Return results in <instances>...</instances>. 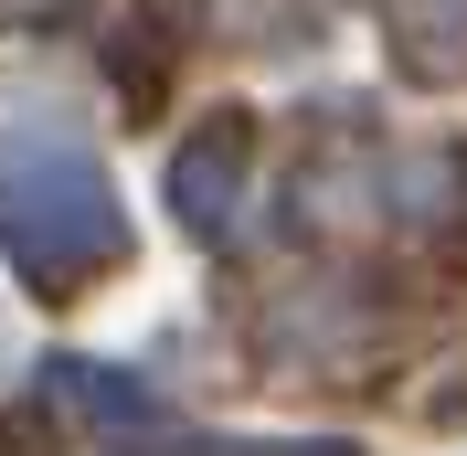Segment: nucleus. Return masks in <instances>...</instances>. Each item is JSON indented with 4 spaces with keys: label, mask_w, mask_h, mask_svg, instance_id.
<instances>
[{
    "label": "nucleus",
    "mask_w": 467,
    "mask_h": 456,
    "mask_svg": "<svg viewBox=\"0 0 467 456\" xmlns=\"http://www.w3.org/2000/svg\"><path fill=\"white\" fill-rule=\"evenodd\" d=\"M0 255L43 297L107 276L128 255V212H117V181L86 128H64V117L0 128Z\"/></svg>",
    "instance_id": "f257e3e1"
},
{
    "label": "nucleus",
    "mask_w": 467,
    "mask_h": 456,
    "mask_svg": "<svg viewBox=\"0 0 467 456\" xmlns=\"http://www.w3.org/2000/svg\"><path fill=\"white\" fill-rule=\"evenodd\" d=\"M244 149H255V128L244 117H213L202 139L171 160V202L192 233H234V202H244Z\"/></svg>",
    "instance_id": "f03ea898"
},
{
    "label": "nucleus",
    "mask_w": 467,
    "mask_h": 456,
    "mask_svg": "<svg viewBox=\"0 0 467 456\" xmlns=\"http://www.w3.org/2000/svg\"><path fill=\"white\" fill-rule=\"evenodd\" d=\"M382 43L414 86H467V0H382Z\"/></svg>",
    "instance_id": "7ed1b4c3"
},
{
    "label": "nucleus",
    "mask_w": 467,
    "mask_h": 456,
    "mask_svg": "<svg viewBox=\"0 0 467 456\" xmlns=\"http://www.w3.org/2000/svg\"><path fill=\"white\" fill-rule=\"evenodd\" d=\"M244 456H350V446H244Z\"/></svg>",
    "instance_id": "20e7f679"
}]
</instances>
